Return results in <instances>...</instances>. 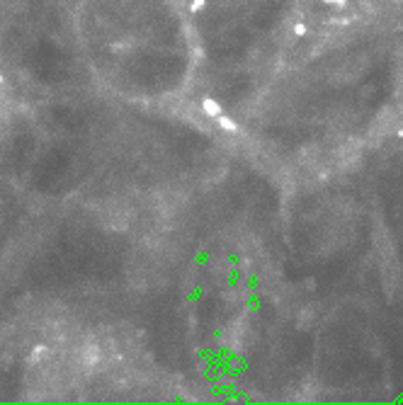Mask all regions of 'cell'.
Segmentation results:
<instances>
[{
    "mask_svg": "<svg viewBox=\"0 0 403 405\" xmlns=\"http://www.w3.org/2000/svg\"><path fill=\"white\" fill-rule=\"evenodd\" d=\"M324 3L331 5V8H338V10H341V8H348L350 0H324Z\"/></svg>",
    "mask_w": 403,
    "mask_h": 405,
    "instance_id": "6da1fadb",
    "label": "cell"
},
{
    "mask_svg": "<svg viewBox=\"0 0 403 405\" xmlns=\"http://www.w3.org/2000/svg\"><path fill=\"white\" fill-rule=\"evenodd\" d=\"M0 109H3V83H0Z\"/></svg>",
    "mask_w": 403,
    "mask_h": 405,
    "instance_id": "7a4b0ae2",
    "label": "cell"
}]
</instances>
